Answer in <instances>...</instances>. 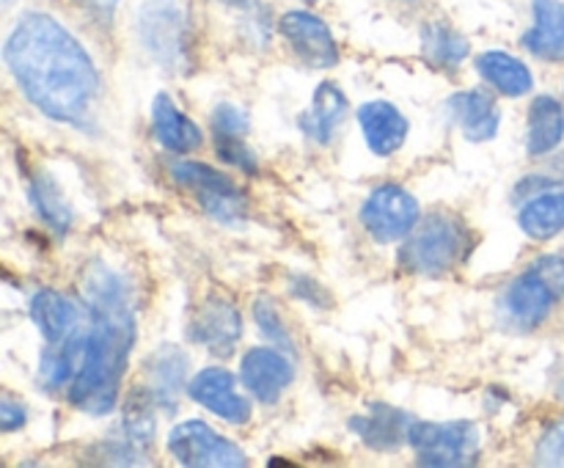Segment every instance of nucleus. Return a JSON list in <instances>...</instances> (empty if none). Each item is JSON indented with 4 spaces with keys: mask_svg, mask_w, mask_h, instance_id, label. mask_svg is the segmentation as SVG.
Here are the masks:
<instances>
[{
    "mask_svg": "<svg viewBox=\"0 0 564 468\" xmlns=\"http://www.w3.org/2000/svg\"><path fill=\"white\" fill-rule=\"evenodd\" d=\"M80 297L88 312L86 352L75 383L66 389L72 407L88 416H105L116 407L121 380L135 341V314L130 286L116 270L94 259L80 275Z\"/></svg>",
    "mask_w": 564,
    "mask_h": 468,
    "instance_id": "nucleus-2",
    "label": "nucleus"
},
{
    "mask_svg": "<svg viewBox=\"0 0 564 468\" xmlns=\"http://www.w3.org/2000/svg\"><path fill=\"white\" fill-rule=\"evenodd\" d=\"M540 466H564V418L551 424L538 444Z\"/></svg>",
    "mask_w": 564,
    "mask_h": 468,
    "instance_id": "nucleus-30",
    "label": "nucleus"
},
{
    "mask_svg": "<svg viewBox=\"0 0 564 468\" xmlns=\"http://www.w3.org/2000/svg\"><path fill=\"white\" fill-rule=\"evenodd\" d=\"M529 132H527V152L529 157H545L556 152L564 141V105L556 97L540 94L529 105Z\"/></svg>",
    "mask_w": 564,
    "mask_h": 468,
    "instance_id": "nucleus-21",
    "label": "nucleus"
},
{
    "mask_svg": "<svg viewBox=\"0 0 564 468\" xmlns=\"http://www.w3.org/2000/svg\"><path fill=\"white\" fill-rule=\"evenodd\" d=\"M306 3H314V0H306Z\"/></svg>",
    "mask_w": 564,
    "mask_h": 468,
    "instance_id": "nucleus-36",
    "label": "nucleus"
},
{
    "mask_svg": "<svg viewBox=\"0 0 564 468\" xmlns=\"http://www.w3.org/2000/svg\"><path fill=\"white\" fill-rule=\"evenodd\" d=\"M477 72L490 88H496L505 97H527L534 86L532 69L521 58L501 50H490L477 58Z\"/></svg>",
    "mask_w": 564,
    "mask_h": 468,
    "instance_id": "nucleus-24",
    "label": "nucleus"
},
{
    "mask_svg": "<svg viewBox=\"0 0 564 468\" xmlns=\"http://www.w3.org/2000/svg\"><path fill=\"white\" fill-rule=\"evenodd\" d=\"M28 198H31L33 209H36L39 218L50 226L58 237H66L75 224V209L66 202L64 191H61L58 182L53 179V174L47 171H36V174L28 176Z\"/></svg>",
    "mask_w": 564,
    "mask_h": 468,
    "instance_id": "nucleus-23",
    "label": "nucleus"
},
{
    "mask_svg": "<svg viewBox=\"0 0 564 468\" xmlns=\"http://www.w3.org/2000/svg\"><path fill=\"white\" fill-rule=\"evenodd\" d=\"M215 154L224 160L226 165H235V168L246 171V174H257L259 160L251 152V146L246 143V138H220L215 135Z\"/></svg>",
    "mask_w": 564,
    "mask_h": 468,
    "instance_id": "nucleus-28",
    "label": "nucleus"
},
{
    "mask_svg": "<svg viewBox=\"0 0 564 468\" xmlns=\"http://www.w3.org/2000/svg\"><path fill=\"white\" fill-rule=\"evenodd\" d=\"M28 418V411L22 402L11 400V396H3L0 400V427H3V433H14V429H20L22 424H25Z\"/></svg>",
    "mask_w": 564,
    "mask_h": 468,
    "instance_id": "nucleus-33",
    "label": "nucleus"
},
{
    "mask_svg": "<svg viewBox=\"0 0 564 468\" xmlns=\"http://www.w3.org/2000/svg\"><path fill=\"white\" fill-rule=\"evenodd\" d=\"M191 339L215 358H229L242 339V314L226 297H207L193 314Z\"/></svg>",
    "mask_w": 564,
    "mask_h": 468,
    "instance_id": "nucleus-10",
    "label": "nucleus"
},
{
    "mask_svg": "<svg viewBox=\"0 0 564 468\" xmlns=\"http://www.w3.org/2000/svg\"><path fill=\"white\" fill-rule=\"evenodd\" d=\"M523 235L532 240H554L560 231H564V191L538 193L534 198L523 202L518 213Z\"/></svg>",
    "mask_w": 564,
    "mask_h": 468,
    "instance_id": "nucleus-25",
    "label": "nucleus"
},
{
    "mask_svg": "<svg viewBox=\"0 0 564 468\" xmlns=\"http://www.w3.org/2000/svg\"><path fill=\"white\" fill-rule=\"evenodd\" d=\"M474 251V231L455 213H433L402 240L400 268L422 279H444Z\"/></svg>",
    "mask_w": 564,
    "mask_h": 468,
    "instance_id": "nucleus-3",
    "label": "nucleus"
},
{
    "mask_svg": "<svg viewBox=\"0 0 564 468\" xmlns=\"http://www.w3.org/2000/svg\"><path fill=\"white\" fill-rule=\"evenodd\" d=\"M545 174H549L554 182H564V152L556 154V157L551 160V165H549V171H545Z\"/></svg>",
    "mask_w": 564,
    "mask_h": 468,
    "instance_id": "nucleus-34",
    "label": "nucleus"
},
{
    "mask_svg": "<svg viewBox=\"0 0 564 468\" xmlns=\"http://www.w3.org/2000/svg\"><path fill=\"white\" fill-rule=\"evenodd\" d=\"M152 132L160 141V146L174 154H191L202 146L204 135L196 121L176 108L169 94H154L152 99Z\"/></svg>",
    "mask_w": 564,
    "mask_h": 468,
    "instance_id": "nucleus-19",
    "label": "nucleus"
},
{
    "mask_svg": "<svg viewBox=\"0 0 564 468\" xmlns=\"http://www.w3.org/2000/svg\"><path fill=\"white\" fill-rule=\"evenodd\" d=\"M187 394L193 402L207 407L213 416L229 424H246L253 413L251 400L240 394L237 378L224 367H207L193 374L191 383H187Z\"/></svg>",
    "mask_w": 564,
    "mask_h": 468,
    "instance_id": "nucleus-12",
    "label": "nucleus"
},
{
    "mask_svg": "<svg viewBox=\"0 0 564 468\" xmlns=\"http://www.w3.org/2000/svg\"><path fill=\"white\" fill-rule=\"evenodd\" d=\"M292 295L297 297V301L308 303V306L314 308H328L330 306V295L325 292V286L319 284L317 279H312V275H295L290 284Z\"/></svg>",
    "mask_w": 564,
    "mask_h": 468,
    "instance_id": "nucleus-31",
    "label": "nucleus"
},
{
    "mask_svg": "<svg viewBox=\"0 0 564 468\" xmlns=\"http://www.w3.org/2000/svg\"><path fill=\"white\" fill-rule=\"evenodd\" d=\"M253 319H257V328L264 339L273 347H281L284 352L295 356V341H292L290 330H286V323L281 319L279 306H275L270 297H257L253 303Z\"/></svg>",
    "mask_w": 564,
    "mask_h": 468,
    "instance_id": "nucleus-27",
    "label": "nucleus"
},
{
    "mask_svg": "<svg viewBox=\"0 0 564 468\" xmlns=\"http://www.w3.org/2000/svg\"><path fill=\"white\" fill-rule=\"evenodd\" d=\"M3 58L33 108L61 124H86L102 83L91 55L58 20L44 11L22 14L6 39Z\"/></svg>",
    "mask_w": 564,
    "mask_h": 468,
    "instance_id": "nucleus-1",
    "label": "nucleus"
},
{
    "mask_svg": "<svg viewBox=\"0 0 564 468\" xmlns=\"http://www.w3.org/2000/svg\"><path fill=\"white\" fill-rule=\"evenodd\" d=\"M468 39L446 22L435 20L422 28V53L441 72H455L468 58Z\"/></svg>",
    "mask_w": 564,
    "mask_h": 468,
    "instance_id": "nucleus-26",
    "label": "nucleus"
},
{
    "mask_svg": "<svg viewBox=\"0 0 564 468\" xmlns=\"http://www.w3.org/2000/svg\"><path fill=\"white\" fill-rule=\"evenodd\" d=\"M138 39L143 50L169 72L193 66V33L180 0H149L138 11Z\"/></svg>",
    "mask_w": 564,
    "mask_h": 468,
    "instance_id": "nucleus-5",
    "label": "nucleus"
},
{
    "mask_svg": "<svg viewBox=\"0 0 564 468\" xmlns=\"http://www.w3.org/2000/svg\"><path fill=\"white\" fill-rule=\"evenodd\" d=\"M534 25L523 36V47L540 61H564V3L562 0H532Z\"/></svg>",
    "mask_w": 564,
    "mask_h": 468,
    "instance_id": "nucleus-20",
    "label": "nucleus"
},
{
    "mask_svg": "<svg viewBox=\"0 0 564 468\" xmlns=\"http://www.w3.org/2000/svg\"><path fill=\"white\" fill-rule=\"evenodd\" d=\"M213 132L220 138H246L248 116L237 105L220 102L213 110Z\"/></svg>",
    "mask_w": 564,
    "mask_h": 468,
    "instance_id": "nucleus-29",
    "label": "nucleus"
},
{
    "mask_svg": "<svg viewBox=\"0 0 564 468\" xmlns=\"http://www.w3.org/2000/svg\"><path fill=\"white\" fill-rule=\"evenodd\" d=\"M187 367H191V358L176 345H163L149 352L147 363H143V374H147L143 389L149 391L154 405L163 407V411H174L180 405L182 389H187V383H191Z\"/></svg>",
    "mask_w": 564,
    "mask_h": 468,
    "instance_id": "nucleus-14",
    "label": "nucleus"
},
{
    "mask_svg": "<svg viewBox=\"0 0 564 468\" xmlns=\"http://www.w3.org/2000/svg\"><path fill=\"white\" fill-rule=\"evenodd\" d=\"M6 3H11V0H6Z\"/></svg>",
    "mask_w": 564,
    "mask_h": 468,
    "instance_id": "nucleus-37",
    "label": "nucleus"
},
{
    "mask_svg": "<svg viewBox=\"0 0 564 468\" xmlns=\"http://www.w3.org/2000/svg\"><path fill=\"white\" fill-rule=\"evenodd\" d=\"M358 124H361L369 152L378 154V157H389V154L400 152L408 138V119L397 105L386 102V99L364 102L358 108Z\"/></svg>",
    "mask_w": 564,
    "mask_h": 468,
    "instance_id": "nucleus-17",
    "label": "nucleus"
},
{
    "mask_svg": "<svg viewBox=\"0 0 564 468\" xmlns=\"http://www.w3.org/2000/svg\"><path fill=\"white\" fill-rule=\"evenodd\" d=\"M229 3H237V6H242V9H246V6L251 3V0H229Z\"/></svg>",
    "mask_w": 564,
    "mask_h": 468,
    "instance_id": "nucleus-35",
    "label": "nucleus"
},
{
    "mask_svg": "<svg viewBox=\"0 0 564 468\" xmlns=\"http://www.w3.org/2000/svg\"><path fill=\"white\" fill-rule=\"evenodd\" d=\"M416 418L411 413L400 411L378 402L369 407V413L350 418V429L375 451H394L411 438V427Z\"/></svg>",
    "mask_w": 564,
    "mask_h": 468,
    "instance_id": "nucleus-16",
    "label": "nucleus"
},
{
    "mask_svg": "<svg viewBox=\"0 0 564 468\" xmlns=\"http://www.w3.org/2000/svg\"><path fill=\"white\" fill-rule=\"evenodd\" d=\"M169 455L191 468H240L248 457L235 440L215 433L209 424L191 418L169 433Z\"/></svg>",
    "mask_w": 564,
    "mask_h": 468,
    "instance_id": "nucleus-8",
    "label": "nucleus"
},
{
    "mask_svg": "<svg viewBox=\"0 0 564 468\" xmlns=\"http://www.w3.org/2000/svg\"><path fill=\"white\" fill-rule=\"evenodd\" d=\"M31 319L47 345L66 339L80 328V312H77L75 301H69L58 290H39L31 297Z\"/></svg>",
    "mask_w": 564,
    "mask_h": 468,
    "instance_id": "nucleus-22",
    "label": "nucleus"
},
{
    "mask_svg": "<svg viewBox=\"0 0 564 468\" xmlns=\"http://www.w3.org/2000/svg\"><path fill=\"white\" fill-rule=\"evenodd\" d=\"M564 297V257L543 253L507 284L499 297V319L510 330L529 334L549 319Z\"/></svg>",
    "mask_w": 564,
    "mask_h": 468,
    "instance_id": "nucleus-4",
    "label": "nucleus"
},
{
    "mask_svg": "<svg viewBox=\"0 0 564 468\" xmlns=\"http://www.w3.org/2000/svg\"><path fill=\"white\" fill-rule=\"evenodd\" d=\"M408 444L422 466H471L479 457V427L474 422H413Z\"/></svg>",
    "mask_w": 564,
    "mask_h": 468,
    "instance_id": "nucleus-7",
    "label": "nucleus"
},
{
    "mask_svg": "<svg viewBox=\"0 0 564 468\" xmlns=\"http://www.w3.org/2000/svg\"><path fill=\"white\" fill-rule=\"evenodd\" d=\"M77 9L94 22V25H113L116 9H119V0H75Z\"/></svg>",
    "mask_w": 564,
    "mask_h": 468,
    "instance_id": "nucleus-32",
    "label": "nucleus"
},
{
    "mask_svg": "<svg viewBox=\"0 0 564 468\" xmlns=\"http://www.w3.org/2000/svg\"><path fill=\"white\" fill-rule=\"evenodd\" d=\"M347 110H350V105H347L345 91L336 83H319L314 88L312 105L297 116V127H301L308 141L328 146L336 132H339L341 121L347 119Z\"/></svg>",
    "mask_w": 564,
    "mask_h": 468,
    "instance_id": "nucleus-18",
    "label": "nucleus"
},
{
    "mask_svg": "<svg viewBox=\"0 0 564 468\" xmlns=\"http://www.w3.org/2000/svg\"><path fill=\"white\" fill-rule=\"evenodd\" d=\"M171 179L185 187L198 207L218 224H240L248 215V198L224 171L209 168L193 160H180L171 165Z\"/></svg>",
    "mask_w": 564,
    "mask_h": 468,
    "instance_id": "nucleus-6",
    "label": "nucleus"
},
{
    "mask_svg": "<svg viewBox=\"0 0 564 468\" xmlns=\"http://www.w3.org/2000/svg\"><path fill=\"white\" fill-rule=\"evenodd\" d=\"M279 33L292 53L312 69H330L339 64V44L330 28L312 11H286L279 20Z\"/></svg>",
    "mask_w": 564,
    "mask_h": 468,
    "instance_id": "nucleus-11",
    "label": "nucleus"
},
{
    "mask_svg": "<svg viewBox=\"0 0 564 468\" xmlns=\"http://www.w3.org/2000/svg\"><path fill=\"white\" fill-rule=\"evenodd\" d=\"M446 110H449L452 124L471 143H485L499 132L501 110L494 94L482 91V88H466V91L452 94Z\"/></svg>",
    "mask_w": 564,
    "mask_h": 468,
    "instance_id": "nucleus-15",
    "label": "nucleus"
},
{
    "mask_svg": "<svg viewBox=\"0 0 564 468\" xmlns=\"http://www.w3.org/2000/svg\"><path fill=\"white\" fill-rule=\"evenodd\" d=\"M240 380L262 405H275L295 380L292 356L281 347H251L240 361Z\"/></svg>",
    "mask_w": 564,
    "mask_h": 468,
    "instance_id": "nucleus-13",
    "label": "nucleus"
},
{
    "mask_svg": "<svg viewBox=\"0 0 564 468\" xmlns=\"http://www.w3.org/2000/svg\"><path fill=\"white\" fill-rule=\"evenodd\" d=\"M422 220L419 202L400 185H378L361 204V224L378 242H400Z\"/></svg>",
    "mask_w": 564,
    "mask_h": 468,
    "instance_id": "nucleus-9",
    "label": "nucleus"
}]
</instances>
